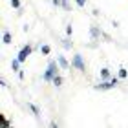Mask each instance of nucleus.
<instances>
[{"instance_id": "nucleus-15", "label": "nucleus", "mask_w": 128, "mask_h": 128, "mask_svg": "<svg viewBox=\"0 0 128 128\" xmlns=\"http://www.w3.org/2000/svg\"><path fill=\"white\" fill-rule=\"evenodd\" d=\"M62 8H64V9H70V6H68V0H62Z\"/></svg>"}, {"instance_id": "nucleus-4", "label": "nucleus", "mask_w": 128, "mask_h": 128, "mask_svg": "<svg viewBox=\"0 0 128 128\" xmlns=\"http://www.w3.org/2000/svg\"><path fill=\"white\" fill-rule=\"evenodd\" d=\"M57 60H59L60 68H64V70H68V68H70V64H68V60L64 59V57H57Z\"/></svg>"}, {"instance_id": "nucleus-10", "label": "nucleus", "mask_w": 128, "mask_h": 128, "mask_svg": "<svg viewBox=\"0 0 128 128\" xmlns=\"http://www.w3.org/2000/svg\"><path fill=\"white\" fill-rule=\"evenodd\" d=\"M40 51H42L44 55H50V51H51V50H50V46H46V44H44L42 48H40Z\"/></svg>"}, {"instance_id": "nucleus-11", "label": "nucleus", "mask_w": 128, "mask_h": 128, "mask_svg": "<svg viewBox=\"0 0 128 128\" xmlns=\"http://www.w3.org/2000/svg\"><path fill=\"white\" fill-rule=\"evenodd\" d=\"M30 108H31V112H33L35 115H40V110H38L37 106H35V104H30Z\"/></svg>"}, {"instance_id": "nucleus-3", "label": "nucleus", "mask_w": 128, "mask_h": 128, "mask_svg": "<svg viewBox=\"0 0 128 128\" xmlns=\"http://www.w3.org/2000/svg\"><path fill=\"white\" fill-rule=\"evenodd\" d=\"M31 53V46H24V48L20 50V53H18V57H16V59H18L20 62H24L26 59H28V55Z\"/></svg>"}, {"instance_id": "nucleus-5", "label": "nucleus", "mask_w": 128, "mask_h": 128, "mask_svg": "<svg viewBox=\"0 0 128 128\" xmlns=\"http://www.w3.org/2000/svg\"><path fill=\"white\" fill-rule=\"evenodd\" d=\"M101 77H102V80H108L110 79V70L108 68H102L101 70Z\"/></svg>"}, {"instance_id": "nucleus-6", "label": "nucleus", "mask_w": 128, "mask_h": 128, "mask_svg": "<svg viewBox=\"0 0 128 128\" xmlns=\"http://www.w3.org/2000/svg\"><path fill=\"white\" fill-rule=\"evenodd\" d=\"M11 68H13V72H20V60L15 59L13 62H11Z\"/></svg>"}, {"instance_id": "nucleus-1", "label": "nucleus", "mask_w": 128, "mask_h": 128, "mask_svg": "<svg viewBox=\"0 0 128 128\" xmlns=\"http://www.w3.org/2000/svg\"><path fill=\"white\" fill-rule=\"evenodd\" d=\"M57 73H59V68H57V64L51 60V62L48 64V70H46V73H44V77H42V79L50 82V80H53V77H55Z\"/></svg>"}, {"instance_id": "nucleus-14", "label": "nucleus", "mask_w": 128, "mask_h": 128, "mask_svg": "<svg viewBox=\"0 0 128 128\" xmlns=\"http://www.w3.org/2000/svg\"><path fill=\"white\" fill-rule=\"evenodd\" d=\"M2 124H4V126H11V123H9L6 117H2Z\"/></svg>"}, {"instance_id": "nucleus-7", "label": "nucleus", "mask_w": 128, "mask_h": 128, "mask_svg": "<svg viewBox=\"0 0 128 128\" xmlns=\"http://www.w3.org/2000/svg\"><path fill=\"white\" fill-rule=\"evenodd\" d=\"M2 40H4V44H11V35H9L8 31H4V35H2Z\"/></svg>"}, {"instance_id": "nucleus-9", "label": "nucleus", "mask_w": 128, "mask_h": 128, "mask_svg": "<svg viewBox=\"0 0 128 128\" xmlns=\"http://www.w3.org/2000/svg\"><path fill=\"white\" fill-rule=\"evenodd\" d=\"M92 37H94V38H99V37H101V33H99L97 28H92Z\"/></svg>"}, {"instance_id": "nucleus-8", "label": "nucleus", "mask_w": 128, "mask_h": 128, "mask_svg": "<svg viewBox=\"0 0 128 128\" xmlns=\"http://www.w3.org/2000/svg\"><path fill=\"white\" fill-rule=\"evenodd\" d=\"M51 82H53L55 86H60V84H62V77H59V75H55V77H53V80H51Z\"/></svg>"}, {"instance_id": "nucleus-12", "label": "nucleus", "mask_w": 128, "mask_h": 128, "mask_svg": "<svg viewBox=\"0 0 128 128\" xmlns=\"http://www.w3.org/2000/svg\"><path fill=\"white\" fill-rule=\"evenodd\" d=\"M11 6H13L15 9H20V0H11Z\"/></svg>"}, {"instance_id": "nucleus-13", "label": "nucleus", "mask_w": 128, "mask_h": 128, "mask_svg": "<svg viewBox=\"0 0 128 128\" xmlns=\"http://www.w3.org/2000/svg\"><path fill=\"white\" fill-rule=\"evenodd\" d=\"M126 75H128V72H126L124 68H121V70H119V77H121V79H124Z\"/></svg>"}, {"instance_id": "nucleus-2", "label": "nucleus", "mask_w": 128, "mask_h": 128, "mask_svg": "<svg viewBox=\"0 0 128 128\" xmlns=\"http://www.w3.org/2000/svg\"><path fill=\"white\" fill-rule=\"evenodd\" d=\"M72 66L73 68H77V70H80V72H84V62H82V57H80V55H75L73 57V62H72Z\"/></svg>"}, {"instance_id": "nucleus-16", "label": "nucleus", "mask_w": 128, "mask_h": 128, "mask_svg": "<svg viewBox=\"0 0 128 128\" xmlns=\"http://www.w3.org/2000/svg\"><path fill=\"white\" fill-rule=\"evenodd\" d=\"M53 2V6H62V0H51Z\"/></svg>"}]
</instances>
